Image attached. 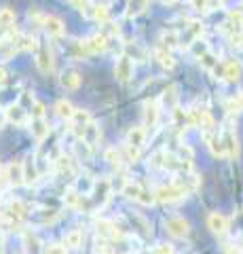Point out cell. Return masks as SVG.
Instances as JSON below:
<instances>
[{
    "label": "cell",
    "instance_id": "14",
    "mask_svg": "<svg viewBox=\"0 0 243 254\" xmlns=\"http://www.w3.org/2000/svg\"><path fill=\"white\" fill-rule=\"evenodd\" d=\"M4 115H6V121H11L15 125H23L28 121V110L21 104H9L4 110Z\"/></svg>",
    "mask_w": 243,
    "mask_h": 254
},
{
    "label": "cell",
    "instance_id": "9",
    "mask_svg": "<svg viewBox=\"0 0 243 254\" xmlns=\"http://www.w3.org/2000/svg\"><path fill=\"white\" fill-rule=\"evenodd\" d=\"M114 76H116V81H121V83H127L129 78L133 76V62H131L129 55H121V58L116 60Z\"/></svg>",
    "mask_w": 243,
    "mask_h": 254
},
{
    "label": "cell",
    "instance_id": "37",
    "mask_svg": "<svg viewBox=\"0 0 243 254\" xmlns=\"http://www.w3.org/2000/svg\"><path fill=\"white\" fill-rule=\"evenodd\" d=\"M178 45V34L176 32H165V34H163V47H176Z\"/></svg>",
    "mask_w": 243,
    "mask_h": 254
},
{
    "label": "cell",
    "instance_id": "34",
    "mask_svg": "<svg viewBox=\"0 0 243 254\" xmlns=\"http://www.w3.org/2000/svg\"><path fill=\"white\" fill-rule=\"evenodd\" d=\"M174 123H176L178 129H184V125H188V113L176 108V110H174Z\"/></svg>",
    "mask_w": 243,
    "mask_h": 254
},
{
    "label": "cell",
    "instance_id": "21",
    "mask_svg": "<svg viewBox=\"0 0 243 254\" xmlns=\"http://www.w3.org/2000/svg\"><path fill=\"white\" fill-rule=\"evenodd\" d=\"M83 240H85V235H83L81 229H72V231H68L64 235V244L61 246H64L66 250H74V248H81Z\"/></svg>",
    "mask_w": 243,
    "mask_h": 254
},
{
    "label": "cell",
    "instance_id": "13",
    "mask_svg": "<svg viewBox=\"0 0 243 254\" xmlns=\"http://www.w3.org/2000/svg\"><path fill=\"white\" fill-rule=\"evenodd\" d=\"M4 180L9 182L11 187H19L23 185V163L21 161H11L6 165V176Z\"/></svg>",
    "mask_w": 243,
    "mask_h": 254
},
{
    "label": "cell",
    "instance_id": "12",
    "mask_svg": "<svg viewBox=\"0 0 243 254\" xmlns=\"http://www.w3.org/2000/svg\"><path fill=\"white\" fill-rule=\"evenodd\" d=\"M43 28L45 32L49 36H64V32H66V26H64V21H61L59 17H55V15H45V21H43Z\"/></svg>",
    "mask_w": 243,
    "mask_h": 254
},
{
    "label": "cell",
    "instance_id": "7",
    "mask_svg": "<svg viewBox=\"0 0 243 254\" xmlns=\"http://www.w3.org/2000/svg\"><path fill=\"white\" fill-rule=\"evenodd\" d=\"M96 233H97L99 240H110V242H116L123 235L119 229H116L114 222L106 220V218H97L96 220Z\"/></svg>",
    "mask_w": 243,
    "mask_h": 254
},
{
    "label": "cell",
    "instance_id": "4",
    "mask_svg": "<svg viewBox=\"0 0 243 254\" xmlns=\"http://www.w3.org/2000/svg\"><path fill=\"white\" fill-rule=\"evenodd\" d=\"M165 229L176 240H184V237H188V233H191V225H188V220L182 216H169L165 220Z\"/></svg>",
    "mask_w": 243,
    "mask_h": 254
},
{
    "label": "cell",
    "instance_id": "24",
    "mask_svg": "<svg viewBox=\"0 0 243 254\" xmlns=\"http://www.w3.org/2000/svg\"><path fill=\"white\" fill-rule=\"evenodd\" d=\"M6 216H9L11 222H19L21 218L28 216V210H26V205H23L21 201H11L9 208H6Z\"/></svg>",
    "mask_w": 243,
    "mask_h": 254
},
{
    "label": "cell",
    "instance_id": "48",
    "mask_svg": "<svg viewBox=\"0 0 243 254\" xmlns=\"http://www.w3.org/2000/svg\"><path fill=\"white\" fill-rule=\"evenodd\" d=\"M163 2H165V4H174L176 0H163Z\"/></svg>",
    "mask_w": 243,
    "mask_h": 254
},
{
    "label": "cell",
    "instance_id": "51",
    "mask_svg": "<svg viewBox=\"0 0 243 254\" xmlns=\"http://www.w3.org/2000/svg\"><path fill=\"white\" fill-rule=\"evenodd\" d=\"M0 172H2V168H0Z\"/></svg>",
    "mask_w": 243,
    "mask_h": 254
},
{
    "label": "cell",
    "instance_id": "20",
    "mask_svg": "<svg viewBox=\"0 0 243 254\" xmlns=\"http://www.w3.org/2000/svg\"><path fill=\"white\" fill-rule=\"evenodd\" d=\"M156 121H159V104L154 100L144 102V123L146 127H154Z\"/></svg>",
    "mask_w": 243,
    "mask_h": 254
},
{
    "label": "cell",
    "instance_id": "28",
    "mask_svg": "<svg viewBox=\"0 0 243 254\" xmlns=\"http://www.w3.org/2000/svg\"><path fill=\"white\" fill-rule=\"evenodd\" d=\"M178 87L176 85H169L165 91H163V106L169 108V110H176L178 106Z\"/></svg>",
    "mask_w": 243,
    "mask_h": 254
},
{
    "label": "cell",
    "instance_id": "47",
    "mask_svg": "<svg viewBox=\"0 0 243 254\" xmlns=\"http://www.w3.org/2000/svg\"><path fill=\"white\" fill-rule=\"evenodd\" d=\"M235 11H237V13L241 15V17H243V2H241V4H239V6H237V9H235Z\"/></svg>",
    "mask_w": 243,
    "mask_h": 254
},
{
    "label": "cell",
    "instance_id": "40",
    "mask_svg": "<svg viewBox=\"0 0 243 254\" xmlns=\"http://www.w3.org/2000/svg\"><path fill=\"white\" fill-rule=\"evenodd\" d=\"M193 9L199 11V13H207L209 11V0H191Z\"/></svg>",
    "mask_w": 243,
    "mask_h": 254
},
{
    "label": "cell",
    "instance_id": "45",
    "mask_svg": "<svg viewBox=\"0 0 243 254\" xmlns=\"http://www.w3.org/2000/svg\"><path fill=\"white\" fill-rule=\"evenodd\" d=\"M4 121H6V115H4V110H0V127L4 125Z\"/></svg>",
    "mask_w": 243,
    "mask_h": 254
},
{
    "label": "cell",
    "instance_id": "5",
    "mask_svg": "<svg viewBox=\"0 0 243 254\" xmlns=\"http://www.w3.org/2000/svg\"><path fill=\"white\" fill-rule=\"evenodd\" d=\"M220 142H222V148H224V157H239V138L235 133L233 127H226L220 136Z\"/></svg>",
    "mask_w": 243,
    "mask_h": 254
},
{
    "label": "cell",
    "instance_id": "2",
    "mask_svg": "<svg viewBox=\"0 0 243 254\" xmlns=\"http://www.w3.org/2000/svg\"><path fill=\"white\" fill-rule=\"evenodd\" d=\"M154 201H161V203H176L180 199H184L188 195L186 189H182L178 182H171V185H165V187H159L154 190Z\"/></svg>",
    "mask_w": 243,
    "mask_h": 254
},
{
    "label": "cell",
    "instance_id": "49",
    "mask_svg": "<svg viewBox=\"0 0 243 254\" xmlns=\"http://www.w3.org/2000/svg\"><path fill=\"white\" fill-rule=\"evenodd\" d=\"M214 2H222V0H214Z\"/></svg>",
    "mask_w": 243,
    "mask_h": 254
},
{
    "label": "cell",
    "instance_id": "31",
    "mask_svg": "<svg viewBox=\"0 0 243 254\" xmlns=\"http://www.w3.org/2000/svg\"><path fill=\"white\" fill-rule=\"evenodd\" d=\"M15 23V11L9 6H2L0 9V30H9Z\"/></svg>",
    "mask_w": 243,
    "mask_h": 254
},
{
    "label": "cell",
    "instance_id": "36",
    "mask_svg": "<svg viewBox=\"0 0 243 254\" xmlns=\"http://www.w3.org/2000/svg\"><path fill=\"white\" fill-rule=\"evenodd\" d=\"M70 4L74 6V9H78L81 13H85L89 17V11H91V4H89V0H70Z\"/></svg>",
    "mask_w": 243,
    "mask_h": 254
},
{
    "label": "cell",
    "instance_id": "29",
    "mask_svg": "<svg viewBox=\"0 0 243 254\" xmlns=\"http://www.w3.org/2000/svg\"><path fill=\"white\" fill-rule=\"evenodd\" d=\"M74 106L70 104L68 100H59L57 104H55V113H57V117H61V119H66V121H70L72 119V115H74Z\"/></svg>",
    "mask_w": 243,
    "mask_h": 254
},
{
    "label": "cell",
    "instance_id": "50",
    "mask_svg": "<svg viewBox=\"0 0 243 254\" xmlns=\"http://www.w3.org/2000/svg\"><path fill=\"white\" fill-rule=\"evenodd\" d=\"M241 32H243V23H241Z\"/></svg>",
    "mask_w": 243,
    "mask_h": 254
},
{
    "label": "cell",
    "instance_id": "41",
    "mask_svg": "<svg viewBox=\"0 0 243 254\" xmlns=\"http://www.w3.org/2000/svg\"><path fill=\"white\" fill-rule=\"evenodd\" d=\"M32 119H45V106L41 102H34L32 104Z\"/></svg>",
    "mask_w": 243,
    "mask_h": 254
},
{
    "label": "cell",
    "instance_id": "39",
    "mask_svg": "<svg viewBox=\"0 0 243 254\" xmlns=\"http://www.w3.org/2000/svg\"><path fill=\"white\" fill-rule=\"evenodd\" d=\"M207 51H209V49H207V45L203 43L201 38H199V41H194V43H193V53L197 55V58H201V55H205Z\"/></svg>",
    "mask_w": 243,
    "mask_h": 254
},
{
    "label": "cell",
    "instance_id": "17",
    "mask_svg": "<svg viewBox=\"0 0 243 254\" xmlns=\"http://www.w3.org/2000/svg\"><path fill=\"white\" fill-rule=\"evenodd\" d=\"M146 142V129L144 127H131V129L127 131V146L136 148V150H142Z\"/></svg>",
    "mask_w": 243,
    "mask_h": 254
},
{
    "label": "cell",
    "instance_id": "26",
    "mask_svg": "<svg viewBox=\"0 0 243 254\" xmlns=\"http://www.w3.org/2000/svg\"><path fill=\"white\" fill-rule=\"evenodd\" d=\"M154 58L159 60L161 66H163V68H167V70H171V68L176 66L174 55H171V53L165 49V47H156V49H154Z\"/></svg>",
    "mask_w": 243,
    "mask_h": 254
},
{
    "label": "cell",
    "instance_id": "11",
    "mask_svg": "<svg viewBox=\"0 0 243 254\" xmlns=\"http://www.w3.org/2000/svg\"><path fill=\"white\" fill-rule=\"evenodd\" d=\"M85 49H87L89 55L93 53H104L108 49V38L106 34H91L89 38H85Z\"/></svg>",
    "mask_w": 243,
    "mask_h": 254
},
{
    "label": "cell",
    "instance_id": "15",
    "mask_svg": "<svg viewBox=\"0 0 243 254\" xmlns=\"http://www.w3.org/2000/svg\"><path fill=\"white\" fill-rule=\"evenodd\" d=\"M70 123H72L74 131L78 133V136H83L85 127H87V125L91 123V117H89V113H87V110H83V108H76V110H74V115H72V119H70Z\"/></svg>",
    "mask_w": 243,
    "mask_h": 254
},
{
    "label": "cell",
    "instance_id": "44",
    "mask_svg": "<svg viewBox=\"0 0 243 254\" xmlns=\"http://www.w3.org/2000/svg\"><path fill=\"white\" fill-rule=\"evenodd\" d=\"M6 83V70L0 66V85H4Z\"/></svg>",
    "mask_w": 243,
    "mask_h": 254
},
{
    "label": "cell",
    "instance_id": "32",
    "mask_svg": "<svg viewBox=\"0 0 243 254\" xmlns=\"http://www.w3.org/2000/svg\"><path fill=\"white\" fill-rule=\"evenodd\" d=\"M148 6V0H129L127 4V17H136V15L144 13Z\"/></svg>",
    "mask_w": 243,
    "mask_h": 254
},
{
    "label": "cell",
    "instance_id": "27",
    "mask_svg": "<svg viewBox=\"0 0 243 254\" xmlns=\"http://www.w3.org/2000/svg\"><path fill=\"white\" fill-rule=\"evenodd\" d=\"M30 129H32V136L36 140H45L47 136H49V125H47L45 119H32Z\"/></svg>",
    "mask_w": 243,
    "mask_h": 254
},
{
    "label": "cell",
    "instance_id": "18",
    "mask_svg": "<svg viewBox=\"0 0 243 254\" xmlns=\"http://www.w3.org/2000/svg\"><path fill=\"white\" fill-rule=\"evenodd\" d=\"M38 178H41V172L36 168L34 157H28L26 161H23V185H34Z\"/></svg>",
    "mask_w": 243,
    "mask_h": 254
},
{
    "label": "cell",
    "instance_id": "38",
    "mask_svg": "<svg viewBox=\"0 0 243 254\" xmlns=\"http://www.w3.org/2000/svg\"><path fill=\"white\" fill-rule=\"evenodd\" d=\"M41 254H68V250L64 246H57V244H51V246H45Z\"/></svg>",
    "mask_w": 243,
    "mask_h": 254
},
{
    "label": "cell",
    "instance_id": "10",
    "mask_svg": "<svg viewBox=\"0 0 243 254\" xmlns=\"http://www.w3.org/2000/svg\"><path fill=\"white\" fill-rule=\"evenodd\" d=\"M207 227H209V231L214 235H218V237L229 233V220H226V216H222V214H218V212H211L207 216Z\"/></svg>",
    "mask_w": 243,
    "mask_h": 254
},
{
    "label": "cell",
    "instance_id": "43",
    "mask_svg": "<svg viewBox=\"0 0 243 254\" xmlns=\"http://www.w3.org/2000/svg\"><path fill=\"white\" fill-rule=\"evenodd\" d=\"M224 252H226V254H243V252L237 248V246H226Z\"/></svg>",
    "mask_w": 243,
    "mask_h": 254
},
{
    "label": "cell",
    "instance_id": "46",
    "mask_svg": "<svg viewBox=\"0 0 243 254\" xmlns=\"http://www.w3.org/2000/svg\"><path fill=\"white\" fill-rule=\"evenodd\" d=\"M237 102H239V108H243V91L239 93V98H237Z\"/></svg>",
    "mask_w": 243,
    "mask_h": 254
},
{
    "label": "cell",
    "instance_id": "23",
    "mask_svg": "<svg viewBox=\"0 0 243 254\" xmlns=\"http://www.w3.org/2000/svg\"><path fill=\"white\" fill-rule=\"evenodd\" d=\"M81 140H83V142H85V144H87L89 148L97 146V142H99V127H97L96 123H89L87 127H85V131H83Z\"/></svg>",
    "mask_w": 243,
    "mask_h": 254
},
{
    "label": "cell",
    "instance_id": "1",
    "mask_svg": "<svg viewBox=\"0 0 243 254\" xmlns=\"http://www.w3.org/2000/svg\"><path fill=\"white\" fill-rule=\"evenodd\" d=\"M110 193H112L110 178H106V176L97 178L96 182H93V187H91V203H93V208H104L106 201L110 199Z\"/></svg>",
    "mask_w": 243,
    "mask_h": 254
},
{
    "label": "cell",
    "instance_id": "8",
    "mask_svg": "<svg viewBox=\"0 0 243 254\" xmlns=\"http://www.w3.org/2000/svg\"><path fill=\"white\" fill-rule=\"evenodd\" d=\"M64 201H66L68 208H72V210H81V212H89V210L93 208V203H91V201H87V199H85V197H83L81 193H78V190H74V189H68V190H66Z\"/></svg>",
    "mask_w": 243,
    "mask_h": 254
},
{
    "label": "cell",
    "instance_id": "3",
    "mask_svg": "<svg viewBox=\"0 0 243 254\" xmlns=\"http://www.w3.org/2000/svg\"><path fill=\"white\" fill-rule=\"evenodd\" d=\"M123 195L127 197V199H133L142 205H152L154 203V195L150 190H146L142 185H138V182H125L123 187Z\"/></svg>",
    "mask_w": 243,
    "mask_h": 254
},
{
    "label": "cell",
    "instance_id": "30",
    "mask_svg": "<svg viewBox=\"0 0 243 254\" xmlns=\"http://www.w3.org/2000/svg\"><path fill=\"white\" fill-rule=\"evenodd\" d=\"M104 159L108 163L112 165V168H123V155H121V150H116L114 146H110V148H106V153H104Z\"/></svg>",
    "mask_w": 243,
    "mask_h": 254
},
{
    "label": "cell",
    "instance_id": "22",
    "mask_svg": "<svg viewBox=\"0 0 243 254\" xmlns=\"http://www.w3.org/2000/svg\"><path fill=\"white\" fill-rule=\"evenodd\" d=\"M59 83L64 89L74 91V89H78V85H81V76H78L76 70H64L59 76Z\"/></svg>",
    "mask_w": 243,
    "mask_h": 254
},
{
    "label": "cell",
    "instance_id": "19",
    "mask_svg": "<svg viewBox=\"0 0 243 254\" xmlns=\"http://www.w3.org/2000/svg\"><path fill=\"white\" fill-rule=\"evenodd\" d=\"M23 246H26L28 254H41L43 252V242L38 240V235L34 231H23Z\"/></svg>",
    "mask_w": 243,
    "mask_h": 254
},
{
    "label": "cell",
    "instance_id": "16",
    "mask_svg": "<svg viewBox=\"0 0 243 254\" xmlns=\"http://www.w3.org/2000/svg\"><path fill=\"white\" fill-rule=\"evenodd\" d=\"M222 76H224V81H229V83H235V81H239V76H241V64L237 60H226L224 62V66H222Z\"/></svg>",
    "mask_w": 243,
    "mask_h": 254
},
{
    "label": "cell",
    "instance_id": "33",
    "mask_svg": "<svg viewBox=\"0 0 243 254\" xmlns=\"http://www.w3.org/2000/svg\"><path fill=\"white\" fill-rule=\"evenodd\" d=\"M89 17L97 19V21H101V23H106V21H108V6H106V4H96V6H91Z\"/></svg>",
    "mask_w": 243,
    "mask_h": 254
},
{
    "label": "cell",
    "instance_id": "42",
    "mask_svg": "<svg viewBox=\"0 0 243 254\" xmlns=\"http://www.w3.org/2000/svg\"><path fill=\"white\" fill-rule=\"evenodd\" d=\"M154 254H176V248L171 244H161V246H156Z\"/></svg>",
    "mask_w": 243,
    "mask_h": 254
},
{
    "label": "cell",
    "instance_id": "6",
    "mask_svg": "<svg viewBox=\"0 0 243 254\" xmlns=\"http://www.w3.org/2000/svg\"><path fill=\"white\" fill-rule=\"evenodd\" d=\"M36 64H38V70H41L43 74H51L53 68H55V62H53V53H51V49H49V45H47V43L38 45Z\"/></svg>",
    "mask_w": 243,
    "mask_h": 254
},
{
    "label": "cell",
    "instance_id": "35",
    "mask_svg": "<svg viewBox=\"0 0 243 254\" xmlns=\"http://www.w3.org/2000/svg\"><path fill=\"white\" fill-rule=\"evenodd\" d=\"M199 60H201V66L205 68V70H214V68H216V64H218V60H216V58H214V55H211L209 51H207L205 55H201Z\"/></svg>",
    "mask_w": 243,
    "mask_h": 254
},
{
    "label": "cell",
    "instance_id": "25",
    "mask_svg": "<svg viewBox=\"0 0 243 254\" xmlns=\"http://www.w3.org/2000/svg\"><path fill=\"white\" fill-rule=\"evenodd\" d=\"M201 34H203V23L201 21H191L186 26V34H184L186 45H193L194 41H199Z\"/></svg>",
    "mask_w": 243,
    "mask_h": 254
}]
</instances>
